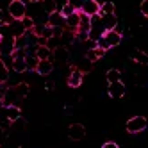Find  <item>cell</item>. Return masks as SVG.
Segmentation results:
<instances>
[{
	"label": "cell",
	"mask_w": 148,
	"mask_h": 148,
	"mask_svg": "<svg viewBox=\"0 0 148 148\" xmlns=\"http://www.w3.org/2000/svg\"><path fill=\"white\" fill-rule=\"evenodd\" d=\"M38 57L36 54H25V62H27V70H36L38 66Z\"/></svg>",
	"instance_id": "obj_23"
},
{
	"label": "cell",
	"mask_w": 148,
	"mask_h": 148,
	"mask_svg": "<svg viewBox=\"0 0 148 148\" xmlns=\"http://www.w3.org/2000/svg\"><path fill=\"white\" fill-rule=\"evenodd\" d=\"M105 56V50H102L100 47H91V48H88V52H86V59L88 61H91V62H97L98 59H102Z\"/></svg>",
	"instance_id": "obj_14"
},
{
	"label": "cell",
	"mask_w": 148,
	"mask_h": 148,
	"mask_svg": "<svg viewBox=\"0 0 148 148\" xmlns=\"http://www.w3.org/2000/svg\"><path fill=\"white\" fill-rule=\"evenodd\" d=\"M11 62H13V70L16 73H25L27 71V62H25V56H11Z\"/></svg>",
	"instance_id": "obj_13"
},
{
	"label": "cell",
	"mask_w": 148,
	"mask_h": 148,
	"mask_svg": "<svg viewBox=\"0 0 148 148\" xmlns=\"http://www.w3.org/2000/svg\"><path fill=\"white\" fill-rule=\"evenodd\" d=\"M68 137L71 141H82L86 137V129L80 123H71L68 127Z\"/></svg>",
	"instance_id": "obj_7"
},
{
	"label": "cell",
	"mask_w": 148,
	"mask_h": 148,
	"mask_svg": "<svg viewBox=\"0 0 148 148\" xmlns=\"http://www.w3.org/2000/svg\"><path fill=\"white\" fill-rule=\"evenodd\" d=\"M59 11H61V14H62V16H68V14H71L73 11H75V9H73L70 4H66V2H64V4H62V7L59 9Z\"/></svg>",
	"instance_id": "obj_25"
},
{
	"label": "cell",
	"mask_w": 148,
	"mask_h": 148,
	"mask_svg": "<svg viewBox=\"0 0 148 148\" xmlns=\"http://www.w3.org/2000/svg\"><path fill=\"white\" fill-rule=\"evenodd\" d=\"M45 88H47L48 91H52V89H54V82H52V80H48V82L45 84Z\"/></svg>",
	"instance_id": "obj_29"
},
{
	"label": "cell",
	"mask_w": 148,
	"mask_h": 148,
	"mask_svg": "<svg viewBox=\"0 0 148 148\" xmlns=\"http://www.w3.org/2000/svg\"><path fill=\"white\" fill-rule=\"evenodd\" d=\"M105 79H107V82L121 80V71H120V70H116V68H111L107 73H105Z\"/></svg>",
	"instance_id": "obj_22"
},
{
	"label": "cell",
	"mask_w": 148,
	"mask_h": 148,
	"mask_svg": "<svg viewBox=\"0 0 148 148\" xmlns=\"http://www.w3.org/2000/svg\"><path fill=\"white\" fill-rule=\"evenodd\" d=\"M102 38L105 39V43L109 45V48H112V47H118V45L121 43L123 34H121V32H118L116 29H111V30H105V32L102 34Z\"/></svg>",
	"instance_id": "obj_6"
},
{
	"label": "cell",
	"mask_w": 148,
	"mask_h": 148,
	"mask_svg": "<svg viewBox=\"0 0 148 148\" xmlns=\"http://www.w3.org/2000/svg\"><path fill=\"white\" fill-rule=\"evenodd\" d=\"M98 11H100V2L98 0H84V4L80 7V13L88 14V16L98 14Z\"/></svg>",
	"instance_id": "obj_11"
},
{
	"label": "cell",
	"mask_w": 148,
	"mask_h": 148,
	"mask_svg": "<svg viewBox=\"0 0 148 148\" xmlns=\"http://www.w3.org/2000/svg\"><path fill=\"white\" fill-rule=\"evenodd\" d=\"M34 23H36V22H34V18H32V16H27V14H25V16L22 18V25H23L25 30H30V29L34 27Z\"/></svg>",
	"instance_id": "obj_24"
},
{
	"label": "cell",
	"mask_w": 148,
	"mask_h": 148,
	"mask_svg": "<svg viewBox=\"0 0 148 148\" xmlns=\"http://www.w3.org/2000/svg\"><path fill=\"white\" fill-rule=\"evenodd\" d=\"M52 61L59 62V64H68V62H70V50L64 45L54 48V50H52Z\"/></svg>",
	"instance_id": "obj_5"
},
{
	"label": "cell",
	"mask_w": 148,
	"mask_h": 148,
	"mask_svg": "<svg viewBox=\"0 0 148 148\" xmlns=\"http://www.w3.org/2000/svg\"><path fill=\"white\" fill-rule=\"evenodd\" d=\"M66 4H70L75 11H80V7H82V4H84V0H66Z\"/></svg>",
	"instance_id": "obj_26"
},
{
	"label": "cell",
	"mask_w": 148,
	"mask_h": 148,
	"mask_svg": "<svg viewBox=\"0 0 148 148\" xmlns=\"http://www.w3.org/2000/svg\"><path fill=\"white\" fill-rule=\"evenodd\" d=\"M13 52H14V36L2 34L0 36V56L2 57H11Z\"/></svg>",
	"instance_id": "obj_3"
},
{
	"label": "cell",
	"mask_w": 148,
	"mask_h": 148,
	"mask_svg": "<svg viewBox=\"0 0 148 148\" xmlns=\"http://www.w3.org/2000/svg\"><path fill=\"white\" fill-rule=\"evenodd\" d=\"M111 13H116V5L112 2H102L98 14H111Z\"/></svg>",
	"instance_id": "obj_21"
},
{
	"label": "cell",
	"mask_w": 148,
	"mask_h": 148,
	"mask_svg": "<svg viewBox=\"0 0 148 148\" xmlns=\"http://www.w3.org/2000/svg\"><path fill=\"white\" fill-rule=\"evenodd\" d=\"M47 25H50L52 29H56V27L64 29V16L61 14L59 9H57V11H54V13H50L47 16Z\"/></svg>",
	"instance_id": "obj_10"
},
{
	"label": "cell",
	"mask_w": 148,
	"mask_h": 148,
	"mask_svg": "<svg viewBox=\"0 0 148 148\" xmlns=\"http://www.w3.org/2000/svg\"><path fill=\"white\" fill-rule=\"evenodd\" d=\"M102 148H118V145H116L114 141H107V143H103Z\"/></svg>",
	"instance_id": "obj_28"
},
{
	"label": "cell",
	"mask_w": 148,
	"mask_h": 148,
	"mask_svg": "<svg viewBox=\"0 0 148 148\" xmlns=\"http://www.w3.org/2000/svg\"><path fill=\"white\" fill-rule=\"evenodd\" d=\"M29 2H30V4H39L41 0H29Z\"/></svg>",
	"instance_id": "obj_30"
},
{
	"label": "cell",
	"mask_w": 148,
	"mask_h": 148,
	"mask_svg": "<svg viewBox=\"0 0 148 148\" xmlns=\"http://www.w3.org/2000/svg\"><path fill=\"white\" fill-rule=\"evenodd\" d=\"M13 88H14V91H16V95H18L20 98H25L27 95H29V91H30L27 82H20V84H16V86H13Z\"/></svg>",
	"instance_id": "obj_19"
},
{
	"label": "cell",
	"mask_w": 148,
	"mask_h": 148,
	"mask_svg": "<svg viewBox=\"0 0 148 148\" xmlns=\"http://www.w3.org/2000/svg\"><path fill=\"white\" fill-rule=\"evenodd\" d=\"M34 54H36V57H38V59H52V50H50L45 43L36 45Z\"/></svg>",
	"instance_id": "obj_15"
},
{
	"label": "cell",
	"mask_w": 148,
	"mask_h": 148,
	"mask_svg": "<svg viewBox=\"0 0 148 148\" xmlns=\"http://www.w3.org/2000/svg\"><path fill=\"white\" fill-rule=\"evenodd\" d=\"M100 16H102V23H103L105 30H111V29H114L116 25H118V18H116L114 13H111V14H100Z\"/></svg>",
	"instance_id": "obj_16"
},
{
	"label": "cell",
	"mask_w": 148,
	"mask_h": 148,
	"mask_svg": "<svg viewBox=\"0 0 148 148\" xmlns=\"http://www.w3.org/2000/svg\"><path fill=\"white\" fill-rule=\"evenodd\" d=\"M7 14L13 20H22L27 14V4H23L22 0H11L7 5Z\"/></svg>",
	"instance_id": "obj_2"
},
{
	"label": "cell",
	"mask_w": 148,
	"mask_h": 148,
	"mask_svg": "<svg viewBox=\"0 0 148 148\" xmlns=\"http://www.w3.org/2000/svg\"><path fill=\"white\" fill-rule=\"evenodd\" d=\"M146 125H148V121H146L145 116H132V118L127 121L125 129L129 134H141V132L146 130Z\"/></svg>",
	"instance_id": "obj_1"
},
{
	"label": "cell",
	"mask_w": 148,
	"mask_h": 148,
	"mask_svg": "<svg viewBox=\"0 0 148 148\" xmlns=\"http://www.w3.org/2000/svg\"><path fill=\"white\" fill-rule=\"evenodd\" d=\"M130 57H132L134 62H137V64H146L148 62V56L145 54V52H141V50H134L130 54Z\"/></svg>",
	"instance_id": "obj_18"
},
{
	"label": "cell",
	"mask_w": 148,
	"mask_h": 148,
	"mask_svg": "<svg viewBox=\"0 0 148 148\" xmlns=\"http://www.w3.org/2000/svg\"><path fill=\"white\" fill-rule=\"evenodd\" d=\"M139 9H141V14L146 18V16H148V0H143V2H141V7H139Z\"/></svg>",
	"instance_id": "obj_27"
},
{
	"label": "cell",
	"mask_w": 148,
	"mask_h": 148,
	"mask_svg": "<svg viewBox=\"0 0 148 148\" xmlns=\"http://www.w3.org/2000/svg\"><path fill=\"white\" fill-rule=\"evenodd\" d=\"M54 71V61L52 59H39L38 66H36V73L41 77H48L50 73Z\"/></svg>",
	"instance_id": "obj_9"
},
{
	"label": "cell",
	"mask_w": 148,
	"mask_h": 148,
	"mask_svg": "<svg viewBox=\"0 0 148 148\" xmlns=\"http://www.w3.org/2000/svg\"><path fill=\"white\" fill-rule=\"evenodd\" d=\"M9 80V68L4 59H0V84H5Z\"/></svg>",
	"instance_id": "obj_20"
},
{
	"label": "cell",
	"mask_w": 148,
	"mask_h": 148,
	"mask_svg": "<svg viewBox=\"0 0 148 148\" xmlns=\"http://www.w3.org/2000/svg\"><path fill=\"white\" fill-rule=\"evenodd\" d=\"M82 80H84V73L75 66V68H71V71L68 73V79H66V82H68V86L70 88H80V84H82Z\"/></svg>",
	"instance_id": "obj_8"
},
{
	"label": "cell",
	"mask_w": 148,
	"mask_h": 148,
	"mask_svg": "<svg viewBox=\"0 0 148 148\" xmlns=\"http://www.w3.org/2000/svg\"><path fill=\"white\" fill-rule=\"evenodd\" d=\"M41 9H43V11H45L47 14H50V13L57 11V9H59L57 0H41Z\"/></svg>",
	"instance_id": "obj_17"
},
{
	"label": "cell",
	"mask_w": 148,
	"mask_h": 148,
	"mask_svg": "<svg viewBox=\"0 0 148 148\" xmlns=\"http://www.w3.org/2000/svg\"><path fill=\"white\" fill-rule=\"evenodd\" d=\"M79 22H80V13L79 11H73L71 14L64 16V27L70 29V30H77Z\"/></svg>",
	"instance_id": "obj_12"
},
{
	"label": "cell",
	"mask_w": 148,
	"mask_h": 148,
	"mask_svg": "<svg viewBox=\"0 0 148 148\" xmlns=\"http://www.w3.org/2000/svg\"><path fill=\"white\" fill-rule=\"evenodd\" d=\"M107 93H109V97L114 98V100H120L125 97V93H127V88H125V84L121 80H116V82H109V88H107Z\"/></svg>",
	"instance_id": "obj_4"
}]
</instances>
